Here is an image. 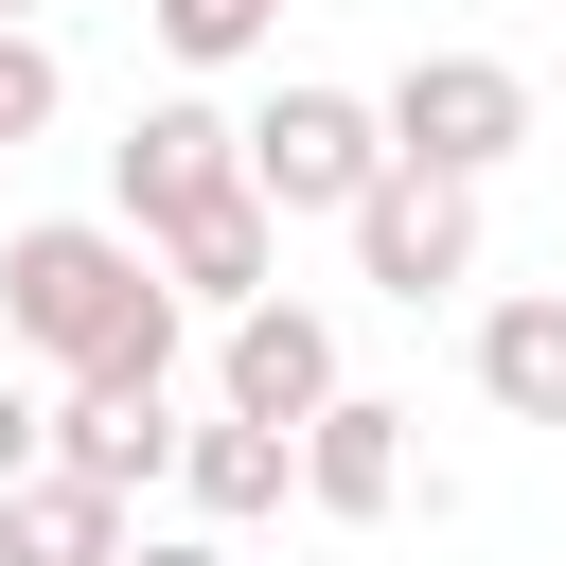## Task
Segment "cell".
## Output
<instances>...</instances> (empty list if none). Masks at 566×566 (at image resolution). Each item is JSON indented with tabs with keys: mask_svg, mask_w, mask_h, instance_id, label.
I'll use <instances>...</instances> for the list:
<instances>
[{
	"mask_svg": "<svg viewBox=\"0 0 566 566\" xmlns=\"http://www.w3.org/2000/svg\"><path fill=\"white\" fill-rule=\"evenodd\" d=\"M177 283H159V248L142 230H106V212H35V230H0V336L18 354H53L71 389H177Z\"/></svg>",
	"mask_w": 566,
	"mask_h": 566,
	"instance_id": "obj_1",
	"label": "cell"
},
{
	"mask_svg": "<svg viewBox=\"0 0 566 566\" xmlns=\"http://www.w3.org/2000/svg\"><path fill=\"white\" fill-rule=\"evenodd\" d=\"M371 177H389V106H371V88H265V106H248V195H265L283 230H301V212H354Z\"/></svg>",
	"mask_w": 566,
	"mask_h": 566,
	"instance_id": "obj_2",
	"label": "cell"
},
{
	"mask_svg": "<svg viewBox=\"0 0 566 566\" xmlns=\"http://www.w3.org/2000/svg\"><path fill=\"white\" fill-rule=\"evenodd\" d=\"M371 106H389V159H442V177H495L531 142V71L513 53H407Z\"/></svg>",
	"mask_w": 566,
	"mask_h": 566,
	"instance_id": "obj_3",
	"label": "cell"
},
{
	"mask_svg": "<svg viewBox=\"0 0 566 566\" xmlns=\"http://www.w3.org/2000/svg\"><path fill=\"white\" fill-rule=\"evenodd\" d=\"M336 230H354L371 301H407V318H424L442 283H478V177H442V159H389V177H371Z\"/></svg>",
	"mask_w": 566,
	"mask_h": 566,
	"instance_id": "obj_4",
	"label": "cell"
},
{
	"mask_svg": "<svg viewBox=\"0 0 566 566\" xmlns=\"http://www.w3.org/2000/svg\"><path fill=\"white\" fill-rule=\"evenodd\" d=\"M106 195H124V230L159 248L177 212H212V195H248V124L230 106H195V88H159L124 142H106Z\"/></svg>",
	"mask_w": 566,
	"mask_h": 566,
	"instance_id": "obj_5",
	"label": "cell"
},
{
	"mask_svg": "<svg viewBox=\"0 0 566 566\" xmlns=\"http://www.w3.org/2000/svg\"><path fill=\"white\" fill-rule=\"evenodd\" d=\"M212 389H230L248 424H318V407H336V318L265 283V301L230 318V354H212Z\"/></svg>",
	"mask_w": 566,
	"mask_h": 566,
	"instance_id": "obj_6",
	"label": "cell"
},
{
	"mask_svg": "<svg viewBox=\"0 0 566 566\" xmlns=\"http://www.w3.org/2000/svg\"><path fill=\"white\" fill-rule=\"evenodd\" d=\"M301 495H318L336 531L407 513V407H389V389H336V407L301 424Z\"/></svg>",
	"mask_w": 566,
	"mask_h": 566,
	"instance_id": "obj_7",
	"label": "cell"
},
{
	"mask_svg": "<svg viewBox=\"0 0 566 566\" xmlns=\"http://www.w3.org/2000/svg\"><path fill=\"white\" fill-rule=\"evenodd\" d=\"M265 265H283V212H265V195H212V212H177V230H159V283H177V301H212V318H248V301H265Z\"/></svg>",
	"mask_w": 566,
	"mask_h": 566,
	"instance_id": "obj_8",
	"label": "cell"
},
{
	"mask_svg": "<svg viewBox=\"0 0 566 566\" xmlns=\"http://www.w3.org/2000/svg\"><path fill=\"white\" fill-rule=\"evenodd\" d=\"M142 531H124V495L106 478H71V460H35L18 495H0V566H124Z\"/></svg>",
	"mask_w": 566,
	"mask_h": 566,
	"instance_id": "obj_9",
	"label": "cell"
},
{
	"mask_svg": "<svg viewBox=\"0 0 566 566\" xmlns=\"http://www.w3.org/2000/svg\"><path fill=\"white\" fill-rule=\"evenodd\" d=\"M177 495H195L212 531L283 513V495H301V424H248V407H230V424H195V442H177Z\"/></svg>",
	"mask_w": 566,
	"mask_h": 566,
	"instance_id": "obj_10",
	"label": "cell"
},
{
	"mask_svg": "<svg viewBox=\"0 0 566 566\" xmlns=\"http://www.w3.org/2000/svg\"><path fill=\"white\" fill-rule=\"evenodd\" d=\"M177 442H195V424H159V389H71V407H53V460H71V478H106V495L177 478Z\"/></svg>",
	"mask_w": 566,
	"mask_h": 566,
	"instance_id": "obj_11",
	"label": "cell"
},
{
	"mask_svg": "<svg viewBox=\"0 0 566 566\" xmlns=\"http://www.w3.org/2000/svg\"><path fill=\"white\" fill-rule=\"evenodd\" d=\"M478 389L513 424H566V301H495L478 318Z\"/></svg>",
	"mask_w": 566,
	"mask_h": 566,
	"instance_id": "obj_12",
	"label": "cell"
},
{
	"mask_svg": "<svg viewBox=\"0 0 566 566\" xmlns=\"http://www.w3.org/2000/svg\"><path fill=\"white\" fill-rule=\"evenodd\" d=\"M142 18H159V53H177V71H230V53H265V35H283V0H142Z\"/></svg>",
	"mask_w": 566,
	"mask_h": 566,
	"instance_id": "obj_13",
	"label": "cell"
},
{
	"mask_svg": "<svg viewBox=\"0 0 566 566\" xmlns=\"http://www.w3.org/2000/svg\"><path fill=\"white\" fill-rule=\"evenodd\" d=\"M53 106H71V71H53V35H35V18H0V159H18V142H35Z\"/></svg>",
	"mask_w": 566,
	"mask_h": 566,
	"instance_id": "obj_14",
	"label": "cell"
},
{
	"mask_svg": "<svg viewBox=\"0 0 566 566\" xmlns=\"http://www.w3.org/2000/svg\"><path fill=\"white\" fill-rule=\"evenodd\" d=\"M35 460H53V407H35V389H18V371H0V495H18V478H35Z\"/></svg>",
	"mask_w": 566,
	"mask_h": 566,
	"instance_id": "obj_15",
	"label": "cell"
},
{
	"mask_svg": "<svg viewBox=\"0 0 566 566\" xmlns=\"http://www.w3.org/2000/svg\"><path fill=\"white\" fill-rule=\"evenodd\" d=\"M124 566H230V548H177V531H142V548H124Z\"/></svg>",
	"mask_w": 566,
	"mask_h": 566,
	"instance_id": "obj_16",
	"label": "cell"
},
{
	"mask_svg": "<svg viewBox=\"0 0 566 566\" xmlns=\"http://www.w3.org/2000/svg\"><path fill=\"white\" fill-rule=\"evenodd\" d=\"M0 18H35V0H0Z\"/></svg>",
	"mask_w": 566,
	"mask_h": 566,
	"instance_id": "obj_17",
	"label": "cell"
}]
</instances>
